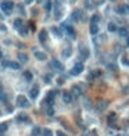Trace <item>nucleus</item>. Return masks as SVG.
<instances>
[{"label":"nucleus","instance_id":"obj_1","mask_svg":"<svg viewBox=\"0 0 129 136\" xmlns=\"http://www.w3.org/2000/svg\"><path fill=\"white\" fill-rule=\"evenodd\" d=\"M0 8H2V11L4 14H11L13 8H14V3L10 2V0H7V2H2V4H0Z\"/></svg>","mask_w":129,"mask_h":136},{"label":"nucleus","instance_id":"obj_2","mask_svg":"<svg viewBox=\"0 0 129 136\" xmlns=\"http://www.w3.org/2000/svg\"><path fill=\"white\" fill-rule=\"evenodd\" d=\"M17 106L18 107H21V108H27V107H29V101H28V99L24 95H19V96H17Z\"/></svg>","mask_w":129,"mask_h":136},{"label":"nucleus","instance_id":"obj_3","mask_svg":"<svg viewBox=\"0 0 129 136\" xmlns=\"http://www.w3.org/2000/svg\"><path fill=\"white\" fill-rule=\"evenodd\" d=\"M83 70H85L83 62H76V64L72 67V70H71V75H79V74H82Z\"/></svg>","mask_w":129,"mask_h":136},{"label":"nucleus","instance_id":"obj_4","mask_svg":"<svg viewBox=\"0 0 129 136\" xmlns=\"http://www.w3.org/2000/svg\"><path fill=\"white\" fill-rule=\"evenodd\" d=\"M117 13L121 14V15H129V4H121L117 8Z\"/></svg>","mask_w":129,"mask_h":136},{"label":"nucleus","instance_id":"obj_5","mask_svg":"<svg viewBox=\"0 0 129 136\" xmlns=\"http://www.w3.org/2000/svg\"><path fill=\"white\" fill-rule=\"evenodd\" d=\"M82 15H83L82 10H75V11L72 13V15H71V19L74 22H79L82 19Z\"/></svg>","mask_w":129,"mask_h":136},{"label":"nucleus","instance_id":"obj_6","mask_svg":"<svg viewBox=\"0 0 129 136\" xmlns=\"http://www.w3.org/2000/svg\"><path fill=\"white\" fill-rule=\"evenodd\" d=\"M64 28V31L67 32V35L69 36V38H72V39H75L76 38V33H75V29H74L71 25H64L63 27Z\"/></svg>","mask_w":129,"mask_h":136},{"label":"nucleus","instance_id":"obj_7","mask_svg":"<svg viewBox=\"0 0 129 136\" xmlns=\"http://www.w3.org/2000/svg\"><path fill=\"white\" fill-rule=\"evenodd\" d=\"M47 38H49V33L46 29H42L40 32H39V42L40 43H46L47 42Z\"/></svg>","mask_w":129,"mask_h":136},{"label":"nucleus","instance_id":"obj_8","mask_svg":"<svg viewBox=\"0 0 129 136\" xmlns=\"http://www.w3.org/2000/svg\"><path fill=\"white\" fill-rule=\"evenodd\" d=\"M71 95H72L74 99H75V97H79V96H81V95H82V89H81V86H72Z\"/></svg>","mask_w":129,"mask_h":136},{"label":"nucleus","instance_id":"obj_9","mask_svg":"<svg viewBox=\"0 0 129 136\" xmlns=\"http://www.w3.org/2000/svg\"><path fill=\"white\" fill-rule=\"evenodd\" d=\"M38 96H39V87L33 86L32 89L29 90V97H31L32 100H35V99H38Z\"/></svg>","mask_w":129,"mask_h":136},{"label":"nucleus","instance_id":"obj_10","mask_svg":"<svg viewBox=\"0 0 129 136\" xmlns=\"http://www.w3.org/2000/svg\"><path fill=\"white\" fill-rule=\"evenodd\" d=\"M72 99H74V97H72V95H71V92H63V100H64V103H71V101H72Z\"/></svg>","mask_w":129,"mask_h":136},{"label":"nucleus","instance_id":"obj_11","mask_svg":"<svg viewBox=\"0 0 129 136\" xmlns=\"http://www.w3.org/2000/svg\"><path fill=\"white\" fill-rule=\"evenodd\" d=\"M117 121V114L115 113H110L108 114V117H107V122H108V125L110 126H115L114 125V122Z\"/></svg>","mask_w":129,"mask_h":136},{"label":"nucleus","instance_id":"obj_12","mask_svg":"<svg viewBox=\"0 0 129 136\" xmlns=\"http://www.w3.org/2000/svg\"><path fill=\"white\" fill-rule=\"evenodd\" d=\"M35 57H36L38 60H40V61H46V60H47V54H46V53L39 51V50L35 51Z\"/></svg>","mask_w":129,"mask_h":136},{"label":"nucleus","instance_id":"obj_13","mask_svg":"<svg viewBox=\"0 0 129 136\" xmlns=\"http://www.w3.org/2000/svg\"><path fill=\"white\" fill-rule=\"evenodd\" d=\"M51 65H53V68H56L57 71H63L64 70V67L61 65V62L58 60H56V58H53V60H51Z\"/></svg>","mask_w":129,"mask_h":136},{"label":"nucleus","instance_id":"obj_14","mask_svg":"<svg viewBox=\"0 0 129 136\" xmlns=\"http://www.w3.org/2000/svg\"><path fill=\"white\" fill-rule=\"evenodd\" d=\"M61 13H63V10L60 8V3H56V10H54V18H56V19H60V18H61Z\"/></svg>","mask_w":129,"mask_h":136},{"label":"nucleus","instance_id":"obj_15","mask_svg":"<svg viewBox=\"0 0 129 136\" xmlns=\"http://www.w3.org/2000/svg\"><path fill=\"white\" fill-rule=\"evenodd\" d=\"M79 51H81V56L85 58V60L89 57V49H87V47H85V46H79Z\"/></svg>","mask_w":129,"mask_h":136},{"label":"nucleus","instance_id":"obj_16","mask_svg":"<svg viewBox=\"0 0 129 136\" xmlns=\"http://www.w3.org/2000/svg\"><path fill=\"white\" fill-rule=\"evenodd\" d=\"M56 95H57V92H49L47 96H46V103H49V104L53 103V101H54V96H56Z\"/></svg>","mask_w":129,"mask_h":136},{"label":"nucleus","instance_id":"obj_17","mask_svg":"<svg viewBox=\"0 0 129 136\" xmlns=\"http://www.w3.org/2000/svg\"><path fill=\"white\" fill-rule=\"evenodd\" d=\"M13 27H14V29H21L22 28V19L21 18H17V19H14V22H13Z\"/></svg>","mask_w":129,"mask_h":136},{"label":"nucleus","instance_id":"obj_18","mask_svg":"<svg viewBox=\"0 0 129 136\" xmlns=\"http://www.w3.org/2000/svg\"><path fill=\"white\" fill-rule=\"evenodd\" d=\"M22 76H24V79H25L27 82H31V81L33 79V76H32V72H31V71H24Z\"/></svg>","mask_w":129,"mask_h":136},{"label":"nucleus","instance_id":"obj_19","mask_svg":"<svg viewBox=\"0 0 129 136\" xmlns=\"http://www.w3.org/2000/svg\"><path fill=\"white\" fill-rule=\"evenodd\" d=\"M99 25L97 24H90V33L92 35H99Z\"/></svg>","mask_w":129,"mask_h":136},{"label":"nucleus","instance_id":"obj_20","mask_svg":"<svg viewBox=\"0 0 129 136\" xmlns=\"http://www.w3.org/2000/svg\"><path fill=\"white\" fill-rule=\"evenodd\" d=\"M17 121H18V122H28V121H29V117L27 114H19L17 117Z\"/></svg>","mask_w":129,"mask_h":136},{"label":"nucleus","instance_id":"obj_21","mask_svg":"<svg viewBox=\"0 0 129 136\" xmlns=\"http://www.w3.org/2000/svg\"><path fill=\"white\" fill-rule=\"evenodd\" d=\"M10 68H13V70H21V64H19L18 61H10Z\"/></svg>","mask_w":129,"mask_h":136},{"label":"nucleus","instance_id":"obj_22","mask_svg":"<svg viewBox=\"0 0 129 136\" xmlns=\"http://www.w3.org/2000/svg\"><path fill=\"white\" fill-rule=\"evenodd\" d=\"M71 53H72L71 47L64 49V50H63V57H64V58H69V57H71Z\"/></svg>","mask_w":129,"mask_h":136},{"label":"nucleus","instance_id":"obj_23","mask_svg":"<svg viewBox=\"0 0 129 136\" xmlns=\"http://www.w3.org/2000/svg\"><path fill=\"white\" fill-rule=\"evenodd\" d=\"M7 129H8V125L7 122H3V124H0V135H4L7 132Z\"/></svg>","mask_w":129,"mask_h":136},{"label":"nucleus","instance_id":"obj_24","mask_svg":"<svg viewBox=\"0 0 129 136\" xmlns=\"http://www.w3.org/2000/svg\"><path fill=\"white\" fill-rule=\"evenodd\" d=\"M107 106H108L107 101H99L97 108H99V111H103V110H106V108H107Z\"/></svg>","mask_w":129,"mask_h":136},{"label":"nucleus","instance_id":"obj_25","mask_svg":"<svg viewBox=\"0 0 129 136\" xmlns=\"http://www.w3.org/2000/svg\"><path fill=\"white\" fill-rule=\"evenodd\" d=\"M18 61L27 62V61H28V56L25 54V53H18Z\"/></svg>","mask_w":129,"mask_h":136},{"label":"nucleus","instance_id":"obj_26","mask_svg":"<svg viewBox=\"0 0 129 136\" xmlns=\"http://www.w3.org/2000/svg\"><path fill=\"white\" fill-rule=\"evenodd\" d=\"M118 35H120V36H129L128 35V29L126 28H118Z\"/></svg>","mask_w":129,"mask_h":136},{"label":"nucleus","instance_id":"obj_27","mask_svg":"<svg viewBox=\"0 0 129 136\" xmlns=\"http://www.w3.org/2000/svg\"><path fill=\"white\" fill-rule=\"evenodd\" d=\"M51 7H53V2H51V0H47L46 4H44V8H46V11L50 13V11H51Z\"/></svg>","mask_w":129,"mask_h":136},{"label":"nucleus","instance_id":"obj_28","mask_svg":"<svg viewBox=\"0 0 129 136\" xmlns=\"http://www.w3.org/2000/svg\"><path fill=\"white\" fill-rule=\"evenodd\" d=\"M108 31H110V32H117L118 28H117V25L114 22H110V24H108Z\"/></svg>","mask_w":129,"mask_h":136},{"label":"nucleus","instance_id":"obj_29","mask_svg":"<svg viewBox=\"0 0 129 136\" xmlns=\"http://www.w3.org/2000/svg\"><path fill=\"white\" fill-rule=\"evenodd\" d=\"M121 62H122L123 65L129 67V60H128V57H126V56H122V57H121Z\"/></svg>","mask_w":129,"mask_h":136},{"label":"nucleus","instance_id":"obj_30","mask_svg":"<svg viewBox=\"0 0 129 136\" xmlns=\"http://www.w3.org/2000/svg\"><path fill=\"white\" fill-rule=\"evenodd\" d=\"M40 135V128H33V130H32V136H39Z\"/></svg>","mask_w":129,"mask_h":136},{"label":"nucleus","instance_id":"obj_31","mask_svg":"<svg viewBox=\"0 0 129 136\" xmlns=\"http://www.w3.org/2000/svg\"><path fill=\"white\" fill-rule=\"evenodd\" d=\"M85 7L86 8H92L93 7V0H85Z\"/></svg>","mask_w":129,"mask_h":136},{"label":"nucleus","instance_id":"obj_32","mask_svg":"<svg viewBox=\"0 0 129 136\" xmlns=\"http://www.w3.org/2000/svg\"><path fill=\"white\" fill-rule=\"evenodd\" d=\"M19 33H21L22 36H27V35H28V29H27L25 27H22L21 29H19Z\"/></svg>","mask_w":129,"mask_h":136},{"label":"nucleus","instance_id":"obj_33","mask_svg":"<svg viewBox=\"0 0 129 136\" xmlns=\"http://www.w3.org/2000/svg\"><path fill=\"white\" fill-rule=\"evenodd\" d=\"M43 79H44V82H46V83H50V82H51V75H50V74H46Z\"/></svg>","mask_w":129,"mask_h":136},{"label":"nucleus","instance_id":"obj_34","mask_svg":"<svg viewBox=\"0 0 129 136\" xmlns=\"http://www.w3.org/2000/svg\"><path fill=\"white\" fill-rule=\"evenodd\" d=\"M0 100L6 103V101H8V96H7V95H4V93H0Z\"/></svg>","mask_w":129,"mask_h":136},{"label":"nucleus","instance_id":"obj_35","mask_svg":"<svg viewBox=\"0 0 129 136\" xmlns=\"http://www.w3.org/2000/svg\"><path fill=\"white\" fill-rule=\"evenodd\" d=\"M43 136H53V132L50 129H44L43 130Z\"/></svg>","mask_w":129,"mask_h":136},{"label":"nucleus","instance_id":"obj_36","mask_svg":"<svg viewBox=\"0 0 129 136\" xmlns=\"http://www.w3.org/2000/svg\"><path fill=\"white\" fill-rule=\"evenodd\" d=\"M51 31H53V33H54V35H56V36H61V33L58 32V28L53 27V28H51Z\"/></svg>","mask_w":129,"mask_h":136},{"label":"nucleus","instance_id":"obj_37","mask_svg":"<svg viewBox=\"0 0 129 136\" xmlns=\"http://www.w3.org/2000/svg\"><path fill=\"white\" fill-rule=\"evenodd\" d=\"M99 22V15H93L92 17V24H97Z\"/></svg>","mask_w":129,"mask_h":136},{"label":"nucleus","instance_id":"obj_38","mask_svg":"<svg viewBox=\"0 0 129 136\" xmlns=\"http://www.w3.org/2000/svg\"><path fill=\"white\" fill-rule=\"evenodd\" d=\"M53 114H54L53 107H49V108H47V115H53Z\"/></svg>","mask_w":129,"mask_h":136},{"label":"nucleus","instance_id":"obj_39","mask_svg":"<svg viewBox=\"0 0 129 136\" xmlns=\"http://www.w3.org/2000/svg\"><path fill=\"white\" fill-rule=\"evenodd\" d=\"M108 68H110L111 71H115V70H117V67H115V64H108Z\"/></svg>","mask_w":129,"mask_h":136},{"label":"nucleus","instance_id":"obj_40","mask_svg":"<svg viewBox=\"0 0 129 136\" xmlns=\"http://www.w3.org/2000/svg\"><path fill=\"white\" fill-rule=\"evenodd\" d=\"M57 136H67V135L64 133V132H61V130H58V132H57Z\"/></svg>","mask_w":129,"mask_h":136},{"label":"nucleus","instance_id":"obj_41","mask_svg":"<svg viewBox=\"0 0 129 136\" xmlns=\"http://www.w3.org/2000/svg\"><path fill=\"white\" fill-rule=\"evenodd\" d=\"M123 93H129V86H125V89H123Z\"/></svg>","mask_w":129,"mask_h":136},{"label":"nucleus","instance_id":"obj_42","mask_svg":"<svg viewBox=\"0 0 129 136\" xmlns=\"http://www.w3.org/2000/svg\"><path fill=\"white\" fill-rule=\"evenodd\" d=\"M126 46L129 47V36H126Z\"/></svg>","mask_w":129,"mask_h":136},{"label":"nucleus","instance_id":"obj_43","mask_svg":"<svg viewBox=\"0 0 129 136\" xmlns=\"http://www.w3.org/2000/svg\"><path fill=\"white\" fill-rule=\"evenodd\" d=\"M25 2H27V3L29 4V3H32V2H33V0H25Z\"/></svg>","mask_w":129,"mask_h":136},{"label":"nucleus","instance_id":"obj_44","mask_svg":"<svg viewBox=\"0 0 129 136\" xmlns=\"http://www.w3.org/2000/svg\"><path fill=\"white\" fill-rule=\"evenodd\" d=\"M71 2H72V3H75V2H76V0H71Z\"/></svg>","mask_w":129,"mask_h":136},{"label":"nucleus","instance_id":"obj_45","mask_svg":"<svg viewBox=\"0 0 129 136\" xmlns=\"http://www.w3.org/2000/svg\"><path fill=\"white\" fill-rule=\"evenodd\" d=\"M0 57H2V50H0Z\"/></svg>","mask_w":129,"mask_h":136},{"label":"nucleus","instance_id":"obj_46","mask_svg":"<svg viewBox=\"0 0 129 136\" xmlns=\"http://www.w3.org/2000/svg\"><path fill=\"white\" fill-rule=\"evenodd\" d=\"M111 2H115V0H111Z\"/></svg>","mask_w":129,"mask_h":136}]
</instances>
